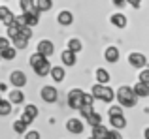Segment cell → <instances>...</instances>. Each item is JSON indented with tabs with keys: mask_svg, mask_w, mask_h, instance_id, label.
<instances>
[{
	"mask_svg": "<svg viewBox=\"0 0 149 139\" xmlns=\"http://www.w3.org/2000/svg\"><path fill=\"white\" fill-rule=\"evenodd\" d=\"M115 96L119 98V103L125 105V107H134L136 102H138V96L134 94V90H132L130 87H121Z\"/></svg>",
	"mask_w": 149,
	"mask_h": 139,
	"instance_id": "cell-1",
	"label": "cell"
},
{
	"mask_svg": "<svg viewBox=\"0 0 149 139\" xmlns=\"http://www.w3.org/2000/svg\"><path fill=\"white\" fill-rule=\"evenodd\" d=\"M91 94H93V98H98L102 102H111V100L115 98V92H113L109 87H104V85H100V83L93 87Z\"/></svg>",
	"mask_w": 149,
	"mask_h": 139,
	"instance_id": "cell-2",
	"label": "cell"
},
{
	"mask_svg": "<svg viewBox=\"0 0 149 139\" xmlns=\"http://www.w3.org/2000/svg\"><path fill=\"white\" fill-rule=\"evenodd\" d=\"M83 103V90H79V88H72L68 94V105L72 107V109H77V107Z\"/></svg>",
	"mask_w": 149,
	"mask_h": 139,
	"instance_id": "cell-3",
	"label": "cell"
},
{
	"mask_svg": "<svg viewBox=\"0 0 149 139\" xmlns=\"http://www.w3.org/2000/svg\"><path fill=\"white\" fill-rule=\"evenodd\" d=\"M42 100H44V102H49V103L57 102V100H58L57 88H55V87H44V88H42Z\"/></svg>",
	"mask_w": 149,
	"mask_h": 139,
	"instance_id": "cell-4",
	"label": "cell"
},
{
	"mask_svg": "<svg viewBox=\"0 0 149 139\" xmlns=\"http://www.w3.org/2000/svg\"><path fill=\"white\" fill-rule=\"evenodd\" d=\"M128 62H130V66H134V68H143L147 64V58L142 55V53H132V55L128 56Z\"/></svg>",
	"mask_w": 149,
	"mask_h": 139,
	"instance_id": "cell-5",
	"label": "cell"
},
{
	"mask_svg": "<svg viewBox=\"0 0 149 139\" xmlns=\"http://www.w3.org/2000/svg\"><path fill=\"white\" fill-rule=\"evenodd\" d=\"M19 6H21L23 13H30V15H40V11H38V8L34 6V0H21V2H19Z\"/></svg>",
	"mask_w": 149,
	"mask_h": 139,
	"instance_id": "cell-6",
	"label": "cell"
},
{
	"mask_svg": "<svg viewBox=\"0 0 149 139\" xmlns=\"http://www.w3.org/2000/svg\"><path fill=\"white\" fill-rule=\"evenodd\" d=\"M53 51H55V47L49 40H42L40 43H38V53H40V55L49 56V55H53Z\"/></svg>",
	"mask_w": 149,
	"mask_h": 139,
	"instance_id": "cell-7",
	"label": "cell"
},
{
	"mask_svg": "<svg viewBox=\"0 0 149 139\" xmlns=\"http://www.w3.org/2000/svg\"><path fill=\"white\" fill-rule=\"evenodd\" d=\"M10 81H11L13 87H25L26 85V75L23 72H13L10 75Z\"/></svg>",
	"mask_w": 149,
	"mask_h": 139,
	"instance_id": "cell-8",
	"label": "cell"
},
{
	"mask_svg": "<svg viewBox=\"0 0 149 139\" xmlns=\"http://www.w3.org/2000/svg\"><path fill=\"white\" fill-rule=\"evenodd\" d=\"M66 128H68V132H72V133H81L85 126H83V122H81L79 118H70L68 124H66Z\"/></svg>",
	"mask_w": 149,
	"mask_h": 139,
	"instance_id": "cell-9",
	"label": "cell"
},
{
	"mask_svg": "<svg viewBox=\"0 0 149 139\" xmlns=\"http://www.w3.org/2000/svg\"><path fill=\"white\" fill-rule=\"evenodd\" d=\"M13 19H15V15L11 13L6 6H0V21H2L4 25H6V26L11 25V23H13Z\"/></svg>",
	"mask_w": 149,
	"mask_h": 139,
	"instance_id": "cell-10",
	"label": "cell"
},
{
	"mask_svg": "<svg viewBox=\"0 0 149 139\" xmlns=\"http://www.w3.org/2000/svg\"><path fill=\"white\" fill-rule=\"evenodd\" d=\"M49 70H51V64H49L47 58H44L38 66H34V72H36V75H40V77H45L49 73Z\"/></svg>",
	"mask_w": 149,
	"mask_h": 139,
	"instance_id": "cell-11",
	"label": "cell"
},
{
	"mask_svg": "<svg viewBox=\"0 0 149 139\" xmlns=\"http://www.w3.org/2000/svg\"><path fill=\"white\" fill-rule=\"evenodd\" d=\"M109 122H111V126L115 130H123L125 126H127V118H125L123 115H113V117H109Z\"/></svg>",
	"mask_w": 149,
	"mask_h": 139,
	"instance_id": "cell-12",
	"label": "cell"
},
{
	"mask_svg": "<svg viewBox=\"0 0 149 139\" xmlns=\"http://www.w3.org/2000/svg\"><path fill=\"white\" fill-rule=\"evenodd\" d=\"M132 90H134L136 96H140V98H146V96H149V83H142V81H140V83L136 85Z\"/></svg>",
	"mask_w": 149,
	"mask_h": 139,
	"instance_id": "cell-13",
	"label": "cell"
},
{
	"mask_svg": "<svg viewBox=\"0 0 149 139\" xmlns=\"http://www.w3.org/2000/svg\"><path fill=\"white\" fill-rule=\"evenodd\" d=\"M57 21L61 23V25L68 26V25H72V23H74V15L70 13V11H61V13L57 15Z\"/></svg>",
	"mask_w": 149,
	"mask_h": 139,
	"instance_id": "cell-14",
	"label": "cell"
},
{
	"mask_svg": "<svg viewBox=\"0 0 149 139\" xmlns=\"http://www.w3.org/2000/svg\"><path fill=\"white\" fill-rule=\"evenodd\" d=\"M104 56H106L108 62H117V60H119V49L117 47H108L106 53H104Z\"/></svg>",
	"mask_w": 149,
	"mask_h": 139,
	"instance_id": "cell-15",
	"label": "cell"
},
{
	"mask_svg": "<svg viewBox=\"0 0 149 139\" xmlns=\"http://www.w3.org/2000/svg\"><path fill=\"white\" fill-rule=\"evenodd\" d=\"M49 73H51V77H53V81H57V83H61V81L64 79V68H61V66H53L49 70Z\"/></svg>",
	"mask_w": 149,
	"mask_h": 139,
	"instance_id": "cell-16",
	"label": "cell"
},
{
	"mask_svg": "<svg viewBox=\"0 0 149 139\" xmlns=\"http://www.w3.org/2000/svg\"><path fill=\"white\" fill-rule=\"evenodd\" d=\"M15 49L11 47V45H8V47H4V49H0V58H4V60H13L15 58Z\"/></svg>",
	"mask_w": 149,
	"mask_h": 139,
	"instance_id": "cell-17",
	"label": "cell"
},
{
	"mask_svg": "<svg viewBox=\"0 0 149 139\" xmlns=\"http://www.w3.org/2000/svg\"><path fill=\"white\" fill-rule=\"evenodd\" d=\"M62 62H64L66 66H74V64H76V53L66 49V51L62 53Z\"/></svg>",
	"mask_w": 149,
	"mask_h": 139,
	"instance_id": "cell-18",
	"label": "cell"
},
{
	"mask_svg": "<svg viewBox=\"0 0 149 139\" xmlns=\"http://www.w3.org/2000/svg\"><path fill=\"white\" fill-rule=\"evenodd\" d=\"M23 100H25V94L21 90H11L10 92V103L17 105V103H23Z\"/></svg>",
	"mask_w": 149,
	"mask_h": 139,
	"instance_id": "cell-19",
	"label": "cell"
},
{
	"mask_svg": "<svg viewBox=\"0 0 149 139\" xmlns=\"http://www.w3.org/2000/svg\"><path fill=\"white\" fill-rule=\"evenodd\" d=\"M106 133H108V130H106L102 124L93 126V137L95 139H106Z\"/></svg>",
	"mask_w": 149,
	"mask_h": 139,
	"instance_id": "cell-20",
	"label": "cell"
},
{
	"mask_svg": "<svg viewBox=\"0 0 149 139\" xmlns=\"http://www.w3.org/2000/svg\"><path fill=\"white\" fill-rule=\"evenodd\" d=\"M111 23L115 26H119V28H125L127 26V17L121 13H115V15H111Z\"/></svg>",
	"mask_w": 149,
	"mask_h": 139,
	"instance_id": "cell-21",
	"label": "cell"
},
{
	"mask_svg": "<svg viewBox=\"0 0 149 139\" xmlns=\"http://www.w3.org/2000/svg\"><path fill=\"white\" fill-rule=\"evenodd\" d=\"M85 118H87V124L91 126V128H93V126H96V124H102V117H100L98 113H95V111H93L89 117H85Z\"/></svg>",
	"mask_w": 149,
	"mask_h": 139,
	"instance_id": "cell-22",
	"label": "cell"
},
{
	"mask_svg": "<svg viewBox=\"0 0 149 139\" xmlns=\"http://www.w3.org/2000/svg\"><path fill=\"white\" fill-rule=\"evenodd\" d=\"M34 6L38 8V11H49L51 6H53V2H51V0H36Z\"/></svg>",
	"mask_w": 149,
	"mask_h": 139,
	"instance_id": "cell-23",
	"label": "cell"
},
{
	"mask_svg": "<svg viewBox=\"0 0 149 139\" xmlns=\"http://www.w3.org/2000/svg\"><path fill=\"white\" fill-rule=\"evenodd\" d=\"M96 81H98L100 85L109 83V73L106 72V70H98V72H96Z\"/></svg>",
	"mask_w": 149,
	"mask_h": 139,
	"instance_id": "cell-24",
	"label": "cell"
},
{
	"mask_svg": "<svg viewBox=\"0 0 149 139\" xmlns=\"http://www.w3.org/2000/svg\"><path fill=\"white\" fill-rule=\"evenodd\" d=\"M11 40H13V45L17 49H25L26 45H29V40H25L23 36H15V38H11Z\"/></svg>",
	"mask_w": 149,
	"mask_h": 139,
	"instance_id": "cell-25",
	"label": "cell"
},
{
	"mask_svg": "<svg viewBox=\"0 0 149 139\" xmlns=\"http://www.w3.org/2000/svg\"><path fill=\"white\" fill-rule=\"evenodd\" d=\"M26 128H29V124H25V122H23L21 118L13 122V130H15L17 133H25V132H26Z\"/></svg>",
	"mask_w": 149,
	"mask_h": 139,
	"instance_id": "cell-26",
	"label": "cell"
},
{
	"mask_svg": "<svg viewBox=\"0 0 149 139\" xmlns=\"http://www.w3.org/2000/svg\"><path fill=\"white\" fill-rule=\"evenodd\" d=\"M19 28H21V26H19L17 23H11V25H8V36H10V38L19 36Z\"/></svg>",
	"mask_w": 149,
	"mask_h": 139,
	"instance_id": "cell-27",
	"label": "cell"
},
{
	"mask_svg": "<svg viewBox=\"0 0 149 139\" xmlns=\"http://www.w3.org/2000/svg\"><path fill=\"white\" fill-rule=\"evenodd\" d=\"M68 49H70V51H74V53H79L81 51V41L76 40V38H72L70 43H68Z\"/></svg>",
	"mask_w": 149,
	"mask_h": 139,
	"instance_id": "cell-28",
	"label": "cell"
},
{
	"mask_svg": "<svg viewBox=\"0 0 149 139\" xmlns=\"http://www.w3.org/2000/svg\"><path fill=\"white\" fill-rule=\"evenodd\" d=\"M19 36H23L25 38V40H30V38H32V30H30V26H21V28H19Z\"/></svg>",
	"mask_w": 149,
	"mask_h": 139,
	"instance_id": "cell-29",
	"label": "cell"
},
{
	"mask_svg": "<svg viewBox=\"0 0 149 139\" xmlns=\"http://www.w3.org/2000/svg\"><path fill=\"white\" fill-rule=\"evenodd\" d=\"M44 58H47V56H44V55H40V53H36V55H32V56H30V60H29V62H30V66L34 68V66H38V64H40Z\"/></svg>",
	"mask_w": 149,
	"mask_h": 139,
	"instance_id": "cell-30",
	"label": "cell"
},
{
	"mask_svg": "<svg viewBox=\"0 0 149 139\" xmlns=\"http://www.w3.org/2000/svg\"><path fill=\"white\" fill-rule=\"evenodd\" d=\"M10 113H11V103L0 100V115H10Z\"/></svg>",
	"mask_w": 149,
	"mask_h": 139,
	"instance_id": "cell-31",
	"label": "cell"
},
{
	"mask_svg": "<svg viewBox=\"0 0 149 139\" xmlns=\"http://www.w3.org/2000/svg\"><path fill=\"white\" fill-rule=\"evenodd\" d=\"M25 23H26V26H34V25H38V15L25 13Z\"/></svg>",
	"mask_w": 149,
	"mask_h": 139,
	"instance_id": "cell-32",
	"label": "cell"
},
{
	"mask_svg": "<svg viewBox=\"0 0 149 139\" xmlns=\"http://www.w3.org/2000/svg\"><path fill=\"white\" fill-rule=\"evenodd\" d=\"M23 113H26V115H30L32 118H36V117H38V107L30 103V105H26V107H25V111H23Z\"/></svg>",
	"mask_w": 149,
	"mask_h": 139,
	"instance_id": "cell-33",
	"label": "cell"
},
{
	"mask_svg": "<svg viewBox=\"0 0 149 139\" xmlns=\"http://www.w3.org/2000/svg\"><path fill=\"white\" fill-rule=\"evenodd\" d=\"M77 109H79V113L83 115V117H89V115L93 113V105H85V103H81Z\"/></svg>",
	"mask_w": 149,
	"mask_h": 139,
	"instance_id": "cell-34",
	"label": "cell"
},
{
	"mask_svg": "<svg viewBox=\"0 0 149 139\" xmlns=\"http://www.w3.org/2000/svg\"><path fill=\"white\" fill-rule=\"evenodd\" d=\"M109 117H113V115H123V109H121V105H113V107H109Z\"/></svg>",
	"mask_w": 149,
	"mask_h": 139,
	"instance_id": "cell-35",
	"label": "cell"
},
{
	"mask_svg": "<svg viewBox=\"0 0 149 139\" xmlns=\"http://www.w3.org/2000/svg\"><path fill=\"white\" fill-rule=\"evenodd\" d=\"M93 102H95L93 94H85V92H83V103H85V105H93Z\"/></svg>",
	"mask_w": 149,
	"mask_h": 139,
	"instance_id": "cell-36",
	"label": "cell"
},
{
	"mask_svg": "<svg viewBox=\"0 0 149 139\" xmlns=\"http://www.w3.org/2000/svg\"><path fill=\"white\" fill-rule=\"evenodd\" d=\"M106 139H121V133L117 132V130H113V132H108V133H106Z\"/></svg>",
	"mask_w": 149,
	"mask_h": 139,
	"instance_id": "cell-37",
	"label": "cell"
},
{
	"mask_svg": "<svg viewBox=\"0 0 149 139\" xmlns=\"http://www.w3.org/2000/svg\"><path fill=\"white\" fill-rule=\"evenodd\" d=\"M140 81H142V83H149V70H143V72L140 73Z\"/></svg>",
	"mask_w": 149,
	"mask_h": 139,
	"instance_id": "cell-38",
	"label": "cell"
},
{
	"mask_svg": "<svg viewBox=\"0 0 149 139\" xmlns=\"http://www.w3.org/2000/svg\"><path fill=\"white\" fill-rule=\"evenodd\" d=\"M26 136H25V139H40V133L38 132H25Z\"/></svg>",
	"mask_w": 149,
	"mask_h": 139,
	"instance_id": "cell-39",
	"label": "cell"
},
{
	"mask_svg": "<svg viewBox=\"0 0 149 139\" xmlns=\"http://www.w3.org/2000/svg\"><path fill=\"white\" fill-rule=\"evenodd\" d=\"M21 120H23V122H25V124H30V122H32V120H34V118H32V117H30V115H26V113H23V117H21Z\"/></svg>",
	"mask_w": 149,
	"mask_h": 139,
	"instance_id": "cell-40",
	"label": "cell"
},
{
	"mask_svg": "<svg viewBox=\"0 0 149 139\" xmlns=\"http://www.w3.org/2000/svg\"><path fill=\"white\" fill-rule=\"evenodd\" d=\"M113 6L123 8V6H127V0H113Z\"/></svg>",
	"mask_w": 149,
	"mask_h": 139,
	"instance_id": "cell-41",
	"label": "cell"
},
{
	"mask_svg": "<svg viewBox=\"0 0 149 139\" xmlns=\"http://www.w3.org/2000/svg\"><path fill=\"white\" fill-rule=\"evenodd\" d=\"M10 45V41L6 40V38H0V49H4V47H8Z\"/></svg>",
	"mask_w": 149,
	"mask_h": 139,
	"instance_id": "cell-42",
	"label": "cell"
},
{
	"mask_svg": "<svg viewBox=\"0 0 149 139\" xmlns=\"http://www.w3.org/2000/svg\"><path fill=\"white\" fill-rule=\"evenodd\" d=\"M142 0H127V4H132V6H140Z\"/></svg>",
	"mask_w": 149,
	"mask_h": 139,
	"instance_id": "cell-43",
	"label": "cell"
},
{
	"mask_svg": "<svg viewBox=\"0 0 149 139\" xmlns=\"http://www.w3.org/2000/svg\"><path fill=\"white\" fill-rule=\"evenodd\" d=\"M91 139H95V137H91Z\"/></svg>",
	"mask_w": 149,
	"mask_h": 139,
	"instance_id": "cell-44",
	"label": "cell"
},
{
	"mask_svg": "<svg viewBox=\"0 0 149 139\" xmlns=\"http://www.w3.org/2000/svg\"><path fill=\"white\" fill-rule=\"evenodd\" d=\"M121 139H123V137H121Z\"/></svg>",
	"mask_w": 149,
	"mask_h": 139,
	"instance_id": "cell-45",
	"label": "cell"
},
{
	"mask_svg": "<svg viewBox=\"0 0 149 139\" xmlns=\"http://www.w3.org/2000/svg\"><path fill=\"white\" fill-rule=\"evenodd\" d=\"M0 100H2V98H0Z\"/></svg>",
	"mask_w": 149,
	"mask_h": 139,
	"instance_id": "cell-46",
	"label": "cell"
}]
</instances>
